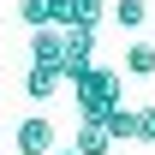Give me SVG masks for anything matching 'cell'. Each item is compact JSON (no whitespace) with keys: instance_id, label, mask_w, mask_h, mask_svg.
<instances>
[{"instance_id":"6da1fadb","label":"cell","mask_w":155,"mask_h":155,"mask_svg":"<svg viewBox=\"0 0 155 155\" xmlns=\"http://www.w3.org/2000/svg\"><path fill=\"white\" fill-rule=\"evenodd\" d=\"M72 101H78V114H84V119H101V114L119 101V72H107V66L78 72V78H72Z\"/></svg>"},{"instance_id":"7a4b0ae2","label":"cell","mask_w":155,"mask_h":155,"mask_svg":"<svg viewBox=\"0 0 155 155\" xmlns=\"http://www.w3.org/2000/svg\"><path fill=\"white\" fill-rule=\"evenodd\" d=\"M12 149L18 155H54V119L48 114H24V125L12 131Z\"/></svg>"},{"instance_id":"3957f363","label":"cell","mask_w":155,"mask_h":155,"mask_svg":"<svg viewBox=\"0 0 155 155\" xmlns=\"http://www.w3.org/2000/svg\"><path fill=\"white\" fill-rule=\"evenodd\" d=\"M30 66H60V30L54 24H36L30 30Z\"/></svg>"},{"instance_id":"277c9868","label":"cell","mask_w":155,"mask_h":155,"mask_svg":"<svg viewBox=\"0 0 155 155\" xmlns=\"http://www.w3.org/2000/svg\"><path fill=\"white\" fill-rule=\"evenodd\" d=\"M101 131H107V143H131V107H125V101H114V107H107V114H101Z\"/></svg>"},{"instance_id":"5b68a950","label":"cell","mask_w":155,"mask_h":155,"mask_svg":"<svg viewBox=\"0 0 155 155\" xmlns=\"http://www.w3.org/2000/svg\"><path fill=\"white\" fill-rule=\"evenodd\" d=\"M78 155H107L114 149V143H107V131H101V119H84V125H78V143H72Z\"/></svg>"},{"instance_id":"8992f818","label":"cell","mask_w":155,"mask_h":155,"mask_svg":"<svg viewBox=\"0 0 155 155\" xmlns=\"http://www.w3.org/2000/svg\"><path fill=\"white\" fill-rule=\"evenodd\" d=\"M60 84H66L60 66H30V72H24V90H30V96H54Z\"/></svg>"},{"instance_id":"52a82bcc","label":"cell","mask_w":155,"mask_h":155,"mask_svg":"<svg viewBox=\"0 0 155 155\" xmlns=\"http://www.w3.org/2000/svg\"><path fill=\"white\" fill-rule=\"evenodd\" d=\"M143 18H149L143 0H114V24H119V30H143Z\"/></svg>"},{"instance_id":"ba28073f","label":"cell","mask_w":155,"mask_h":155,"mask_svg":"<svg viewBox=\"0 0 155 155\" xmlns=\"http://www.w3.org/2000/svg\"><path fill=\"white\" fill-rule=\"evenodd\" d=\"M125 72H131V78H149L155 72V48H149V42H131V48H125Z\"/></svg>"},{"instance_id":"9c48e42d","label":"cell","mask_w":155,"mask_h":155,"mask_svg":"<svg viewBox=\"0 0 155 155\" xmlns=\"http://www.w3.org/2000/svg\"><path fill=\"white\" fill-rule=\"evenodd\" d=\"M131 143H155V107H131Z\"/></svg>"},{"instance_id":"30bf717a","label":"cell","mask_w":155,"mask_h":155,"mask_svg":"<svg viewBox=\"0 0 155 155\" xmlns=\"http://www.w3.org/2000/svg\"><path fill=\"white\" fill-rule=\"evenodd\" d=\"M48 24H54V30L78 24V0H48Z\"/></svg>"},{"instance_id":"8fae6325","label":"cell","mask_w":155,"mask_h":155,"mask_svg":"<svg viewBox=\"0 0 155 155\" xmlns=\"http://www.w3.org/2000/svg\"><path fill=\"white\" fill-rule=\"evenodd\" d=\"M18 18L36 30V24H48V0H18Z\"/></svg>"},{"instance_id":"7c38bea8","label":"cell","mask_w":155,"mask_h":155,"mask_svg":"<svg viewBox=\"0 0 155 155\" xmlns=\"http://www.w3.org/2000/svg\"><path fill=\"white\" fill-rule=\"evenodd\" d=\"M101 12H107V0H78V24H90V30H96Z\"/></svg>"},{"instance_id":"4fadbf2b","label":"cell","mask_w":155,"mask_h":155,"mask_svg":"<svg viewBox=\"0 0 155 155\" xmlns=\"http://www.w3.org/2000/svg\"><path fill=\"white\" fill-rule=\"evenodd\" d=\"M54 155H78V149H54Z\"/></svg>"}]
</instances>
